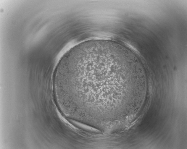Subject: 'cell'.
I'll return each mask as SVG.
<instances>
[{
    "instance_id": "6da1fadb",
    "label": "cell",
    "mask_w": 187,
    "mask_h": 149,
    "mask_svg": "<svg viewBox=\"0 0 187 149\" xmlns=\"http://www.w3.org/2000/svg\"><path fill=\"white\" fill-rule=\"evenodd\" d=\"M130 57L125 48L115 41H86L66 54L63 77L74 94L86 107H105L115 103L120 83L131 76Z\"/></svg>"
}]
</instances>
